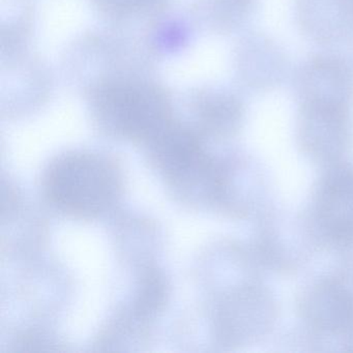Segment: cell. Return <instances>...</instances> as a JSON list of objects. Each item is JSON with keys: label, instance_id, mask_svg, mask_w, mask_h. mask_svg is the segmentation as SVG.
<instances>
[{"label": "cell", "instance_id": "cell-1", "mask_svg": "<svg viewBox=\"0 0 353 353\" xmlns=\"http://www.w3.org/2000/svg\"><path fill=\"white\" fill-rule=\"evenodd\" d=\"M296 92L297 135L303 152L326 165L342 162L353 143L352 90L315 86Z\"/></svg>", "mask_w": 353, "mask_h": 353}, {"label": "cell", "instance_id": "cell-2", "mask_svg": "<svg viewBox=\"0 0 353 353\" xmlns=\"http://www.w3.org/2000/svg\"><path fill=\"white\" fill-rule=\"evenodd\" d=\"M311 221L322 243L341 250L353 247L352 165H327L315 188Z\"/></svg>", "mask_w": 353, "mask_h": 353}, {"label": "cell", "instance_id": "cell-3", "mask_svg": "<svg viewBox=\"0 0 353 353\" xmlns=\"http://www.w3.org/2000/svg\"><path fill=\"white\" fill-rule=\"evenodd\" d=\"M301 305L314 330L336 334L353 330V262L312 285Z\"/></svg>", "mask_w": 353, "mask_h": 353}, {"label": "cell", "instance_id": "cell-4", "mask_svg": "<svg viewBox=\"0 0 353 353\" xmlns=\"http://www.w3.org/2000/svg\"><path fill=\"white\" fill-rule=\"evenodd\" d=\"M318 3L327 5L326 10L321 12V15L327 12V16L312 32L313 36L320 40L330 41L339 36L353 34V0H301V6ZM321 15L314 18L303 26L307 28Z\"/></svg>", "mask_w": 353, "mask_h": 353}]
</instances>
